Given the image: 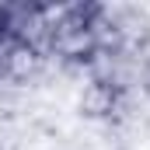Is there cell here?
Instances as JSON below:
<instances>
[{"label": "cell", "mask_w": 150, "mask_h": 150, "mask_svg": "<svg viewBox=\"0 0 150 150\" xmlns=\"http://www.w3.org/2000/svg\"><path fill=\"white\" fill-rule=\"evenodd\" d=\"M122 101H126V84L115 80V77H91L77 98V108L84 119L91 122H108L122 112Z\"/></svg>", "instance_id": "1"}, {"label": "cell", "mask_w": 150, "mask_h": 150, "mask_svg": "<svg viewBox=\"0 0 150 150\" xmlns=\"http://www.w3.org/2000/svg\"><path fill=\"white\" fill-rule=\"evenodd\" d=\"M133 84L140 87V94L150 98V49L143 56H136V70H133Z\"/></svg>", "instance_id": "2"}]
</instances>
